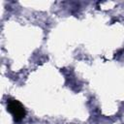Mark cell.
<instances>
[{
	"instance_id": "1",
	"label": "cell",
	"mask_w": 124,
	"mask_h": 124,
	"mask_svg": "<svg viewBox=\"0 0 124 124\" xmlns=\"http://www.w3.org/2000/svg\"><path fill=\"white\" fill-rule=\"evenodd\" d=\"M7 110L12 114L15 121L18 122L22 120L26 115V110L23 105L15 99H8L7 100Z\"/></svg>"
}]
</instances>
